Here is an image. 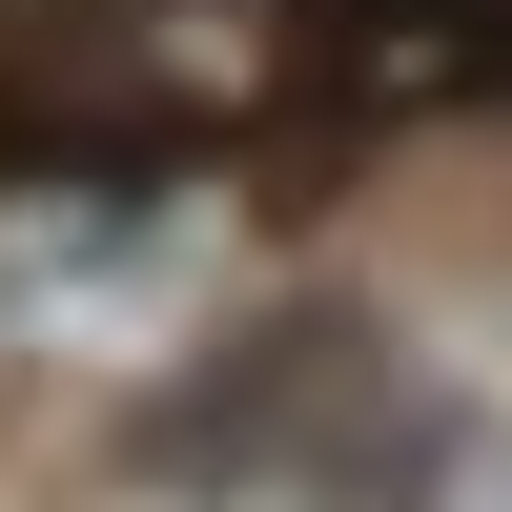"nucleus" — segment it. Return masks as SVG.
<instances>
[{
  "instance_id": "f257e3e1",
  "label": "nucleus",
  "mask_w": 512,
  "mask_h": 512,
  "mask_svg": "<svg viewBox=\"0 0 512 512\" xmlns=\"http://www.w3.org/2000/svg\"><path fill=\"white\" fill-rule=\"evenodd\" d=\"M328 103H512V0H287Z\"/></svg>"
}]
</instances>
